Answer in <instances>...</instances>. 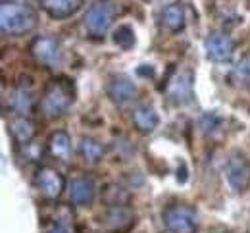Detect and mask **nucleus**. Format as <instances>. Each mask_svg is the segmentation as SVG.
Segmentation results:
<instances>
[{
    "label": "nucleus",
    "mask_w": 250,
    "mask_h": 233,
    "mask_svg": "<svg viewBox=\"0 0 250 233\" xmlns=\"http://www.w3.org/2000/svg\"><path fill=\"white\" fill-rule=\"evenodd\" d=\"M37 25V16L27 4L21 2H2L0 6V27L4 35L20 37L29 33Z\"/></svg>",
    "instance_id": "obj_1"
},
{
    "label": "nucleus",
    "mask_w": 250,
    "mask_h": 233,
    "mask_svg": "<svg viewBox=\"0 0 250 233\" xmlns=\"http://www.w3.org/2000/svg\"><path fill=\"white\" fill-rule=\"evenodd\" d=\"M73 102V83L69 79H54L42 99H41V110L46 118H60L62 114L67 112V108Z\"/></svg>",
    "instance_id": "obj_2"
},
{
    "label": "nucleus",
    "mask_w": 250,
    "mask_h": 233,
    "mask_svg": "<svg viewBox=\"0 0 250 233\" xmlns=\"http://www.w3.org/2000/svg\"><path fill=\"white\" fill-rule=\"evenodd\" d=\"M114 16H116V10H114V6L110 2L96 0L87 8L85 18H83V25L93 37H102L112 27Z\"/></svg>",
    "instance_id": "obj_3"
},
{
    "label": "nucleus",
    "mask_w": 250,
    "mask_h": 233,
    "mask_svg": "<svg viewBox=\"0 0 250 233\" xmlns=\"http://www.w3.org/2000/svg\"><path fill=\"white\" fill-rule=\"evenodd\" d=\"M166 228L171 233H194L198 230L196 212L185 204H171L162 214Z\"/></svg>",
    "instance_id": "obj_4"
},
{
    "label": "nucleus",
    "mask_w": 250,
    "mask_h": 233,
    "mask_svg": "<svg viewBox=\"0 0 250 233\" xmlns=\"http://www.w3.org/2000/svg\"><path fill=\"white\" fill-rule=\"evenodd\" d=\"M33 58L44 67H56L62 64L63 48L54 37H37L31 42Z\"/></svg>",
    "instance_id": "obj_5"
},
{
    "label": "nucleus",
    "mask_w": 250,
    "mask_h": 233,
    "mask_svg": "<svg viewBox=\"0 0 250 233\" xmlns=\"http://www.w3.org/2000/svg\"><path fill=\"white\" fill-rule=\"evenodd\" d=\"M225 175L229 185L235 191H245L250 185V162L245 158V154L235 152L225 166Z\"/></svg>",
    "instance_id": "obj_6"
},
{
    "label": "nucleus",
    "mask_w": 250,
    "mask_h": 233,
    "mask_svg": "<svg viewBox=\"0 0 250 233\" xmlns=\"http://www.w3.org/2000/svg\"><path fill=\"white\" fill-rule=\"evenodd\" d=\"M35 183H37V189L42 193V197H46L50 200L58 199L63 193V189H65L63 175L54 168H41L39 173H37Z\"/></svg>",
    "instance_id": "obj_7"
},
{
    "label": "nucleus",
    "mask_w": 250,
    "mask_h": 233,
    "mask_svg": "<svg viewBox=\"0 0 250 233\" xmlns=\"http://www.w3.org/2000/svg\"><path fill=\"white\" fill-rule=\"evenodd\" d=\"M204 48H206V56L212 60V62H229L233 58V52H235V42L229 35L225 33H212L206 42H204Z\"/></svg>",
    "instance_id": "obj_8"
},
{
    "label": "nucleus",
    "mask_w": 250,
    "mask_h": 233,
    "mask_svg": "<svg viewBox=\"0 0 250 233\" xmlns=\"http://www.w3.org/2000/svg\"><path fill=\"white\" fill-rule=\"evenodd\" d=\"M135 95H137V87L129 77L118 75L108 83V97L118 104H125V102L133 100Z\"/></svg>",
    "instance_id": "obj_9"
},
{
    "label": "nucleus",
    "mask_w": 250,
    "mask_h": 233,
    "mask_svg": "<svg viewBox=\"0 0 250 233\" xmlns=\"http://www.w3.org/2000/svg\"><path fill=\"white\" fill-rule=\"evenodd\" d=\"M96 195V187L94 181L89 177H77L71 181V189H69V199L77 206H87L94 200Z\"/></svg>",
    "instance_id": "obj_10"
},
{
    "label": "nucleus",
    "mask_w": 250,
    "mask_h": 233,
    "mask_svg": "<svg viewBox=\"0 0 250 233\" xmlns=\"http://www.w3.org/2000/svg\"><path fill=\"white\" fill-rule=\"evenodd\" d=\"M81 4L83 0H41L42 10L54 20H65L73 16L81 8Z\"/></svg>",
    "instance_id": "obj_11"
},
{
    "label": "nucleus",
    "mask_w": 250,
    "mask_h": 233,
    "mask_svg": "<svg viewBox=\"0 0 250 233\" xmlns=\"http://www.w3.org/2000/svg\"><path fill=\"white\" fill-rule=\"evenodd\" d=\"M133 124L141 133H150L158 127L160 118L150 104H139L133 110Z\"/></svg>",
    "instance_id": "obj_12"
},
{
    "label": "nucleus",
    "mask_w": 250,
    "mask_h": 233,
    "mask_svg": "<svg viewBox=\"0 0 250 233\" xmlns=\"http://www.w3.org/2000/svg\"><path fill=\"white\" fill-rule=\"evenodd\" d=\"M162 23L166 25V29L177 33V31H183L185 25H187V16H185V8L183 4L179 2H173V4H167L162 12Z\"/></svg>",
    "instance_id": "obj_13"
},
{
    "label": "nucleus",
    "mask_w": 250,
    "mask_h": 233,
    "mask_svg": "<svg viewBox=\"0 0 250 233\" xmlns=\"http://www.w3.org/2000/svg\"><path fill=\"white\" fill-rule=\"evenodd\" d=\"M8 129L14 137V141L20 145H27L35 137V124L25 116H16L14 120H10Z\"/></svg>",
    "instance_id": "obj_14"
},
{
    "label": "nucleus",
    "mask_w": 250,
    "mask_h": 233,
    "mask_svg": "<svg viewBox=\"0 0 250 233\" xmlns=\"http://www.w3.org/2000/svg\"><path fill=\"white\" fill-rule=\"evenodd\" d=\"M48 148H50V154L54 158H60V160H67L69 154H71V139L65 131H56V133L50 135L48 139Z\"/></svg>",
    "instance_id": "obj_15"
},
{
    "label": "nucleus",
    "mask_w": 250,
    "mask_h": 233,
    "mask_svg": "<svg viewBox=\"0 0 250 233\" xmlns=\"http://www.w3.org/2000/svg\"><path fill=\"white\" fill-rule=\"evenodd\" d=\"M169 97L177 104H183L190 99V73H179L169 85Z\"/></svg>",
    "instance_id": "obj_16"
},
{
    "label": "nucleus",
    "mask_w": 250,
    "mask_h": 233,
    "mask_svg": "<svg viewBox=\"0 0 250 233\" xmlns=\"http://www.w3.org/2000/svg\"><path fill=\"white\" fill-rule=\"evenodd\" d=\"M79 152L89 164H96L104 156V147L93 137H83L79 143Z\"/></svg>",
    "instance_id": "obj_17"
},
{
    "label": "nucleus",
    "mask_w": 250,
    "mask_h": 233,
    "mask_svg": "<svg viewBox=\"0 0 250 233\" xmlns=\"http://www.w3.org/2000/svg\"><path fill=\"white\" fill-rule=\"evenodd\" d=\"M8 100H10V106H12L20 116L27 114V112L33 108V95L27 91V89H23V87L14 89V91L10 93Z\"/></svg>",
    "instance_id": "obj_18"
},
{
    "label": "nucleus",
    "mask_w": 250,
    "mask_h": 233,
    "mask_svg": "<svg viewBox=\"0 0 250 233\" xmlns=\"http://www.w3.org/2000/svg\"><path fill=\"white\" fill-rule=\"evenodd\" d=\"M131 218L133 216L129 210H125L122 206H114L106 216V224L112 228V232H122L131 226Z\"/></svg>",
    "instance_id": "obj_19"
},
{
    "label": "nucleus",
    "mask_w": 250,
    "mask_h": 233,
    "mask_svg": "<svg viewBox=\"0 0 250 233\" xmlns=\"http://www.w3.org/2000/svg\"><path fill=\"white\" fill-rule=\"evenodd\" d=\"M114 41L118 46H122L124 50H129L133 44H135V33L129 25H120L114 33Z\"/></svg>",
    "instance_id": "obj_20"
},
{
    "label": "nucleus",
    "mask_w": 250,
    "mask_h": 233,
    "mask_svg": "<svg viewBox=\"0 0 250 233\" xmlns=\"http://www.w3.org/2000/svg\"><path fill=\"white\" fill-rule=\"evenodd\" d=\"M233 77L241 83V85H250V54L245 56L233 69Z\"/></svg>",
    "instance_id": "obj_21"
},
{
    "label": "nucleus",
    "mask_w": 250,
    "mask_h": 233,
    "mask_svg": "<svg viewBox=\"0 0 250 233\" xmlns=\"http://www.w3.org/2000/svg\"><path fill=\"white\" fill-rule=\"evenodd\" d=\"M46 233H69V232H67V228L62 226V224H54V226H52Z\"/></svg>",
    "instance_id": "obj_22"
}]
</instances>
